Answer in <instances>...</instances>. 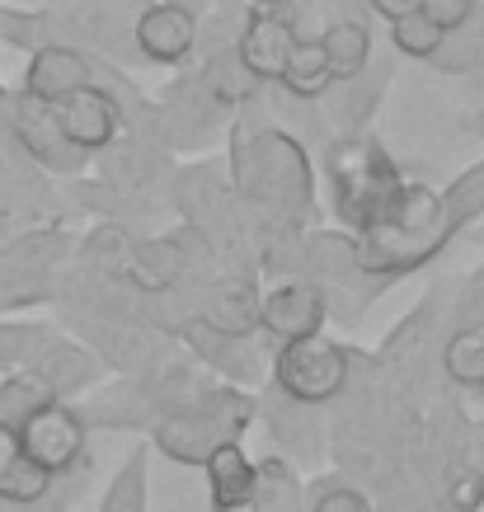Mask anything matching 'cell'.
<instances>
[{"label": "cell", "mask_w": 484, "mask_h": 512, "mask_svg": "<svg viewBox=\"0 0 484 512\" xmlns=\"http://www.w3.org/2000/svg\"><path fill=\"white\" fill-rule=\"evenodd\" d=\"M447 334H484V264L470 273V278L456 282L452 306H447V325H442V339Z\"/></svg>", "instance_id": "32"}, {"label": "cell", "mask_w": 484, "mask_h": 512, "mask_svg": "<svg viewBox=\"0 0 484 512\" xmlns=\"http://www.w3.org/2000/svg\"><path fill=\"white\" fill-rule=\"evenodd\" d=\"M52 113H57L66 141L76 146L80 156H90V160L104 156L113 141L127 132L123 94L113 90V85H85V90H76L71 99L52 104Z\"/></svg>", "instance_id": "14"}, {"label": "cell", "mask_w": 484, "mask_h": 512, "mask_svg": "<svg viewBox=\"0 0 484 512\" xmlns=\"http://www.w3.org/2000/svg\"><path fill=\"white\" fill-rule=\"evenodd\" d=\"M259 311H264V292H259V273H235L221 268L203 282L198 292V320L212 325L217 334L231 339H254L259 334Z\"/></svg>", "instance_id": "16"}, {"label": "cell", "mask_w": 484, "mask_h": 512, "mask_svg": "<svg viewBox=\"0 0 484 512\" xmlns=\"http://www.w3.org/2000/svg\"><path fill=\"white\" fill-rule=\"evenodd\" d=\"M151 508V451L132 447L123 456V466L109 475L104 494H99V512H146Z\"/></svg>", "instance_id": "24"}, {"label": "cell", "mask_w": 484, "mask_h": 512, "mask_svg": "<svg viewBox=\"0 0 484 512\" xmlns=\"http://www.w3.org/2000/svg\"><path fill=\"white\" fill-rule=\"evenodd\" d=\"M442 38H447V33L423 15V10H414V15L391 24V52L405 57V62H433V52L442 47Z\"/></svg>", "instance_id": "30"}, {"label": "cell", "mask_w": 484, "mask_h": 512, "mask_svg": "<svg viewBox=\"0 0 484 512\" xmlns=\"http://www.w3.org/2000/svg\"><path fill=\"white\" fill-rule=\"evenodd\" d=\"M315 38H320V47H325L329 80H334V85L353 80L362 66L372 62L376 38H372V29H367V19H329V24L315 33Z\"/></svg>", "instance_id": "23"}, {"label": "cell", "mask_w": 484, "mask_h": 512, "mask_svg": "<svg viewBox=\"0 0 484 512\" xmlns=\"http://www.w3.org/2000/svg\"><path fill=\"white\" fill-rule=\"evenodd\" d=\"M231 188L250 221V245L268 235H306L320 217L306 141L282 132L273 118H240L231 127Z\"/></svg>", "instance_id": "1"}, {"label": "cell", "mask_w": 484, "mask_h": 512, "mask_svg": "<svg viewBox=\"0 0 484 512\" xmlns=\"http://www.w3.org/2000/svg\"><path fill=\"white\" fill-rule=\"evenodd\" d=\"M174 339L184 343L198 367H212L221 386H240V390H259L268 376V357L254 339H231V334H217L212 325H203L198 315L184 320L174 329Z\"/></svg>", "instance_id": "13"}, {"label": "cell", "mask_w": 484, "mask_h": 512, "mask_svg": "<svg viewBox=\"0 0 484 512\" xmlns=\"http://www.w3.org/2000/svg\"><path fill=\"white\" fill-rule=\"evenodd\" d=\"M367 10H376L386 24H395V19L414 15V10H419V0H367Z\"/></svg>", "instance_id": "36"}, {"label": "cell", "mask_w": 484, "mask_h": 512, "mask_svg": "<svg viewBox=\"0 0 484 512\" xmlns=\"http://www.w3.org/2000/svg\"><path fill=\"white\" fill-rule=\"evenodd\" d=\"M442 217H447L452 235L470 231V226L484 217V160L470 165V170H461L452 184L442 188Z\"/></svg>", "instance_id": "28"}, {"label": "cell", "mask_w": 484, "mask_h": 512, "mask_svg": "<svg viewBox=\"0 0 484 512\" xmlns=\"http://www.w3.org/2000/svg\"><path fill=\"white\" fill-rule=\"evenodd\" d=\"M301 38L306 33L282 10H245V24L235 33V62L259 90H273L287 76V62H292Z\"/></svg>", "instance_id": "12"}, {"label": "cell", "mask_w": 484, "mask_h": 512, "mask_svg": "<svg viewBox=\"0 0 484 512\" xmlns=\"http://www.w3.org/2000/svg\"><path fill=\"white\" fill-rule=\"evenodd\" d=\"M447 508L452 512H480L484 508V475L480 470L461 466L452 480H447Z\"/></svg>", "instance_id": "35"}, {"label": "cell", "mask_w": 484, "mask_h": 512, "mask_svg": "<svg viewBox=\"0 0 484 512\" xmlns=\"http://www.w3.org/2000/svg\"><path fill=\"white\" fill-rule=\"evenodd\" d=\"M254 400H259V423L268 428V437H273V456H282L292 470H315L320 461H325L329 451V428L320 423V409H311V404H297L287 400L278 386H259L254 390Z\"/></svg>", "instance_id": "10"}, {"label": "cell", "mask_w": 484, "mask_h": 512, "mask_svg": "<svg viewBox=\"0 0 484 512\" xmlns=\"http://www.w3.org/2000/svg\"><path fill=\"white\" fill-rule=\"evenodd\" d=\"M325 174H329V207L348 235L367 231L386 202L400 193L405 174L372 137H334L325 146Z\"/></svg>", "instance_id": "5"}, {"label": "cell", "mask_w": 484, "mask_h": 512, "mask_svg": "<svg viewBox=\"0 0 484 512\" xmlns=\"http://www.w3.org/2000/svg\"><path fill=\"white\" fill-rule=\"evenodd\" d=\"M480 404H484V386H480Z\"/></svg>", "instance_id": "40"}, {"label": "cell", "mask_w": 484, "mask_h": 512, "mask_svg": "<svg viewBox=\"0 0 484 512\" xmlns=\"http://www.w3.org/2000/svg\"><path fill=\"white\" fill-rule=\"evenodd\" d=\"M5 123H10V132H15L19 151H24L38 170L57 174V179H71V184L90 170V156H80L76 146L66 141L57 113L47 109V104H38V99H29V94H15V99H10Z\"/></svg>", "instance_id": "11"}, {"label": "cell", "mask_w": 484, "mask_h": 512, "mask_svg": "<svg viewBox=\"0 0 484 512\" xmlns=\"http://www.w3.org/2000/svg\"><path fill=\"white\" fill-rule=\"evenodd\" d=\"M43 404H52V395H47L29 372H5L0 376V423L19 428V423L29 419V414H38Z\"/></svg>", "instance_id": "33"}, {"label": "cell", "mask_w": 484, "mask_h": 512, "mask_svg": "<svg viewBox=\"0 0 484 512\" xmlns=\"http://www.w3.org/2000/svg\"><path fill=\"white\" fill-rule=\"evenodd\" d=\"M438 372L461 390L484 386V334H447L438 348Z\"/></svg>", "instance_id": "27"}, {"label": "cell", "mask_w": 484, "mask_h": 512, "mask_svg": "<svg viewBox=\"0 0 484 512\" xmlns=\"http://www.w3.org/2000/svg\"><path fill=\"white\" fill-rule=\"evenodd\" d=\"M99 71H104V62L90 57V52H80V47H71V43L38 47L29 57V66H24L19 94H29V99H38V104L52 109V104L71 99L76 90H85V85H99Z\"/></svg>", "instance_id": "18"}, {"label": "cell", "mask_w": 484, "mask_h": 512, "mask_svg": "<svg viewBox=\"0 0 484 512\" xmlns=\"http://www.w3.org/2000/svg\"><path fill=\"white\" fill-rule=\"evenodd\" d=\"M19 442H24L33 466L47 470L52 480H62L90 461V423L80 419L76 404H43L38 414L19 423Z\"/></svg>", "instance_id": "9"}, {"label": "cell", "mask_w": 484, "mask_h": 512, "mask_svg": "<svg viewBox=\"0 0 484 512\" xmlns=\"http://www.w3.org/2000/svg\"><path fill=\"white\" fill-rule=\"evenodd\" d=\"M419 10L442 33H461V29H475V15H480V0H419Z\"/></svg>", "instance_id": "34"}, {"label": "cell", "mask_w": 484, "mask_h": 512, "mask_svg": "<svg viewBox=\"0 0 484 512\" xmlns=\"http://www.w3.org/2000/svg\"><path fill=\"white\" fill-rule=\"evenodd\" d=\"M29 376L57 404H76V400H85V390H94V381L104 376V362L80 339H71V334L57 329V339H47L43 348H38V357L29 362Z\"/></svg>", "instance_id": "19"}, {"label": "cell", "mask_w": 484, "mask_h": 512, "mask_svg": "<svg viewBox=\"0 0 484 512\" xmlns=\"http://www.w3.org/2000/svg\"><path fill=\"white\" fill-rule=\"evenodd\" d=\"M52 475L29 461V451L19 442V428L0 423V503H38L52 489Z\"/></svg>", "instance_id": "22"}, {"label": "cell", "mask_w": 484, "mask_h": 512, "mask_svg": "<svg viewBox=\"0 0 484 512\" xmlns=\"http://www.w3.org/2000/svg\"><path fill=\"white\" fill-rule=\"evenodd\" d=\"M456 235L442 217V193L428 184H400L386 212L367 226V231L353 235V249H358L362 273L386 292L391 282L409 278L438 259L442 249L452 245Z\"/></svg>", "instance_id": "2"}, {"label": "cell", "mask_w": 484, "mask_h": 512, "mask_svg": "<svg viewBox=\"0 0 484 512\" xmlns=\"http://www.w3.org/2000/svg\"><path fill=\"white\" fill-rule=\"evenodd\" d=\"M306 512H376V503L344 475H320L306 484Z\"/></svg>", "instance_id": "31"}, {"label": "cell", "mask_w": 484, "mask_h": 512, "mask_svg": "<svg viewBox=\"0 0 484 512\" xmlns=\"http://www.w3.org/2000/svg\"><path fill=\"white\" fill-rule=\"evenodd\" d=\"M348 376H353V343H334L325 334L273 348L268 357V386L311 409H329L348 390Z\"/></svg>", "instance_id": "7"}, {"label": "cell", "mask_w": 484, "mask_h": 512, "mask_svg": "<svg viewBox=\"0 0 484 512\" xmlns=\"http://www.w3.org/2000/svg\"><path fill=\"white\" fill-rule=\"evenodd\" d=\"M198 33H203L198 10L174 5V0L141 5L137 19H132V47L156 66H184L198 52Z\"/></svg>", "instance_id": "17"}, {"label": "cell", "mask_w": 484, "mask_h": 512, "mask_svg": "<svg viewBox=\"0 0 484 512\" xmlns=\"http://www.w3.org/2000/svg\"><path fill=\"white\" fill-rule=\"evenodd\" d=\"M329 320V306L320 287L306 278H287L278 282L273 292H264V311H259V334H264L273 348H287V343H306L320 339Z\"/></svg>", "instance_id": "15"}, {"label": "cell", "mask_w": 484, "mask_h": 512, "mask_svg": "<svg viewBox=\"0 0 484 512\" xmlns=\"http://www.w3.org/2000/svg\"><path fill=\"white\" fill-rule=\"evenodd\" d=\"M480 512H484V508H480Z\"/></svg>", "instance_id": "42"}, {"label": "cell", "mask_w": 484, "mask_h": 512, "mask_svg": "<svg viewBox=\"0 0 484 512\" xmlns=\"http://www.w3.org/2000/svg\"><path fill=\"white\" fill-rule=\"evenodd\" d=\"M198 386H203V376H198L193 362L165 357L151 372L118 376L113 386L76 400V409L90 428H156V423L165 419V414H174Z\"/></svg>", "instance_id": "6"}, {"label": "cell", "mask_w": 484, "mask_h": 512, "mask_svg": "<svg viewBox=\"0 0 484 512\" xmlns=\"http://www.w3.org/2000/svg\"><path fill=\"white\" fill-rule=\"evenodd\" d=\"M461 132H466V137H480V141H484V104H475V109L461 113Z\"/></svg>", "instance_id": "38"}, {"label": "cell", "mask_w": 484, "mask_h": 512, "mask_svg": "<svg viewBox=\"0 0 484 512\" xmlns=\"http://www.w3.org/2000/svg\"><path fill=\"white\" fill-rule=\"evenodd\" d=\"M301 278L320 287L329 315L344 320V325H353L367 311V301L381 296V287L362 273L348 231H306V240H301Z\"/></svg>", "instance_id": "8"}, {"label": "cell", "mask_w": 484, "mask_h": 512, "mask_svg": "<svg viewBox=\"0 0 484 512\" xmlns=\"http://www.w3.org/2000/svg\"><path fill=\"white\" fill-rule=\"evenodd\" d=\"M386 85H391V57H376V52L353 80L329 85V94L320 99L329 113V123H334L329 132H334V137H367V123H372Z\"/></svg>", "instance_id": "20"}, {"label": "cell", "mask_w": 484, "mask_h": 512, "mask_svg": "<svg viewBox=\"0 0 484 512\" xmlns=\"http://www.w3.org/2000/svg\"><path fill=\"white\" fill-rule=\"evenodd\" d=\"M466 461H470V470L484 475V419L466 428Z\"/></svg>", "instance_id": "37"}, {"label": "cell", "mask_w": 484, "mask_h": 512, "mask_svg": "<svg viewBox=\"0 0 484 512\" xmlns=\"http://www.w3.org/2000/svg\"><path fill=\"white\" fill-rule=\"evenodd\" d=\"M174 212L184 217V226L193 235H203V245L217 254L221 268H235V273H259L254 268V245H250V221H245V207L235 198L231 174H221L217 165H179L174 174Z\"/></svg>", "instance_id": "4"}, {"label": "cell", "mask_w": 484, "mask_h": 512, "mask_svg": "<svg viewBox=\"0 0 484 512\" xmlns=\"http://www.w3.org/2000/svg\"><path fill=\"white\" fill-rule=\"evenodd\" d=\"M259 419V400L254 390L240 386H198L174 414L151 428V447L174 461V466H198L212 456L217 447H231V442H245V433Z\"/></svg>", "instance_id": "3"}, {"label": "cell", "mask_w": 484, "mask_h": 512, "mask_svg": "<svg viewBox=\"0 0 484 512\" xmlns=\"http://www.w3.org/2000/svg\"><path fill=\"white\" fill-rule=\"evenodd\" d=\"M433 71L442 76H456V80H470L475 71L484 66V29H461V33H447L442 47L433 52Z\"/></svg>", "instance_id": "29"}, {"label": "cell", "mask_w": 484, "mask_h": 512, "mask_svg": "<svg viewBox=\"0 0 484 512\" xmlns=\"http://www.w3.org/2000/svg\"><path fill=\"white\" fill-rule=\"evenodd\" d=\"M207 475V508L212 512H250L254 484H259V461H250L245 442L217 447L203 461Z\"/></svg>", "instance_id": "21"}, {"label": "cell", "mask_w": 484, "mask_h": 512, "mask_svg": "<svg viewBox=\"0 0 484 512\" xmlns=\"http://www.w3.org/2000/svg\"><path fill=\"white\" fill-rule=\"evenodd\" d=\"M250 512H306V484L282 456L259 461V484H254Z\"/></svg>", "instance_id": "26"}, {"label": "cell", "mask_w": 484, "mask_h": 512, "mask_svg": "<svg viewBox=\"0 0 484 512\" xmlns=\"http://www.w3.org/2000/svg\"><path fill=\"white\" fill-rule=\"evenodd\" d=\"M250 5H259V10H278V5H287V0H250Z\"/></svg>", "instance_id": "39"}, {"label": "cell", "mask_w": 484, "mask_h": 512, "mask_svg": "<svg viewBox=\"0 0 484 512\" xmlns=\"http://www.w3.org/2000/svg\"><path fill=\"white\" fill-rule=\"evenodd\" d=\"M329 57L325 47H320V38H301L297 52H292V62H287V76H282V85H273V90L292 94V99H301V104H320L329 94Z\"/></svg>", "instance_id": "25"}, {"label": "cell", "mask_w": 484, "mask_h": 512, "mask_svg": "<svg viewBox=\"0 0 484 512\" xmlns=\"http://www.w3.org/2000/svg\"><path fill=\"white\" fill-rule=\"evenodd\" d=\"M174 5H188V0H174Z\"/></svg>", "instance_id": "41"}]
</instances>
